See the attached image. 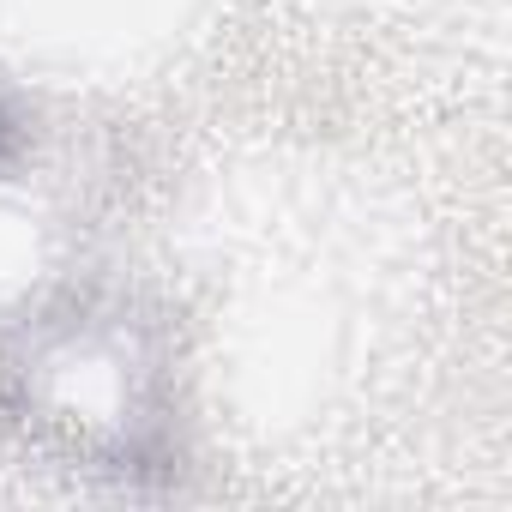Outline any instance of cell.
Wrapping results in <instances>:
<instances>
[{
  "label": "cell",
  "instance_id": "1",
  "mask_svg": "<svg viewBox=\"0 0 512 512\" xmlns=\"http://www.w3.org/2000/svg\"><path fill=\"white\" fill-rule=\"evenodd\" d=\"M7 151H13V115L0 109V157H7Z\"/></svg>",
  "mask_w": 512,
  "mask_h": 512
}]
</instances>
